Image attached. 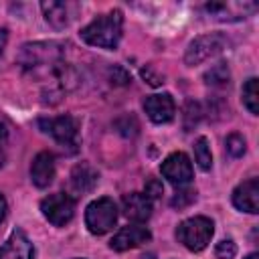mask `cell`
I'll return each mask as SVG.
<instances>
[{
	"label": "cell",
	"instance_id": "obj_5",
	"mask_svg": "<svg viewBox=\"0 0 259 259\" xmlns=\"http://www.w3.org/2000/svg\"><path fill=\"white\" fill-rule=\"evenodd\" d=\"M40 125L45 127L47 134H51L63 146V150H67L69 154L77 152L79 123L73 115H59V117H51V119H40Z\"/></svg>",
	"mask_w": 259,
	"mask_h": 259
},
{
	"label": "cell",
	"instance_id": "obj_8",
	"mask_svg": "<svg viewBox=\"0 0 259 259\" xmlns=\"http://www.w3.org/2000/svg\"><path fill=\"white\" fill-rule=\"evenodd\" d=\"M160 172H162V176H164L168 182H172V184H178V186L188 184L190 178H192V164H190V158H188L184 152H174V154H170V156L162 162Z\"/></svg>",
	"mask_w": 259,
	"mask_h": 259
},
{
	"label": "cell",
	"instance_id": "obj_7",
	"mask_svg": "<svg viewBox=\"0 0 259 259\" xmlns=\"http://www.w3.org/2000/svg\"><path fill=\"white\" fill-rule=\"evenodd\" d=\"M225 45H227L225 36H223V34H217V32L196 36V38L188 45V49H186V53H184V63H186L188 67L200 65L202 61H206V59L219 55V53L225 49Z\"/></svg>",
	"mask_w": 259,
	"mask_h": 259
},
{
	"label": "cell",
	"instance_id": "obj_4",
	"mask_svg": "<svg viewBox=\"0 0 259 259\" xmlns=\"http://www.w3.org/2000/svg\"><path fill=\"white\" fill-rule=\"evenodd\" d=\"M117 223V206L111 198L103 196L93 200L85 210V225L93 235L109 233Z\"/></svg>",
	"mask_w": 259,
	"mask_h": 259
},
{
	"label": "cell",
	"instance_id": "obj_19",
	"mask_svg": "<svg viewBox=\"0 0 259 259\" xmlns=\"http://www.w3.org/2000/svg\"><path fill=\"white\" fill-rule=\"evenodd\" d=\"M241 95H243V105H245L253 115H257V111H259L257 99H259V97H257V79H255V77L247 79V83L243 85Z\"/></svg>",
	"mask_w": 259,
	"mask_h": 259
},
{
	"label": "cell",
	"instance_id": "obj_27",
	"mask_svg": "<svg viewBox=\"0 0 259 259\" xmlns=\"http://www.w3.org/2000/svg\"><path fill=\"white\" fill-rule=\"evenodd\" d=\"M113 77L117 79L115 83H119V85H125V83L130 81V75H127L121 67H113V69H111V79H113Z\"/></svg>",
	"mask_w": 259,
	"mask_h": 259
},
{
	"label": "cell",
	"instance_id": "obj_28",
	"mask_svg": "<svg viewBox=\"0 0 259 259\" xmlns=\"http://www.w3.org/2000/svg\"><path fill=\"white\" fill-rule=\"evenodd\" d=\"M6 138H8V132H6V125H4V123H0V148L4 146V142H6Z\"/></svg>",
	"mask_w": 259,
	"mask_h": 259
},
{
	"label": "cell",
	"instance_id": "obj_9",
	"mask_svg": "<svg viewBox=\"0 0 259 259\" xmlns=\"http://www.w3.org/2000/svg\"><path fill=\"white\" fill-rule=\"evenodd\" d=\"M152 239V233L142 227V225H127L123 229H119L113 239L109 241V247L113 251H127V249H136L144 243H148Z\"/></svg>",
	"mask_w": 259,
	"mask_h": 259
},
{
	"label": "cell",
	"instance_id": "obj_23",
	"mask_svg": "<svg viewBox=\"0 0 259 259\" xmlns=\"http://www.w3.org/2000/svg\"><path fill=\"white\" fill-rule=\"evenodd\" d=\"M225 146H227L229 156H233V158H239V156L245 154V138H243L241 134H231V136L227 138Z\"/></svg>",
	"mask_w": 259,
	"mask_h": 259
},
{
	"label": "cell",
	"instance_id": "obj_14",
	"mask_svg": "<svg viewBox=\"0 0 259 259\" xmlns=\"http://www.w3.org/2000/svg\"><path fill=\"white\" fill-rule=\"evenodd\" d=\"M55 178V158L51 152H38L30 164V180L38 188H47Z\"/></svg>",
	"mask_w": 259,
	"mask_h": 259
},
{
	"label": "cell",
	"instance_id": "obj_26",
	"mask_svg": "<svg viewBox=\"0 0 259 259\" xmlns=\"http://www.w3.org/2000/svg\"><path fill=\"white\" fill-rule=\"evenodd\" d=\"M142 77H144L152 87H158V85H162V83H164V77H162L160 73H156L152 65H146V67L142 69Z\"/></svg>",
	"mask_w": 259,
	"mask_h": 259
},
{
	"label": "cell",
	"instance_id": "obj_32",
	"mask_svg": "<svg viewBox=\"0 0 259 259\" xmlns=\"http://www.w3.org/2000/svg\"><path fill=\"white\" fill-rule=\"evenodd\" d=\"M245 259H259V255H257V253H251V255H247Z\"/></svg>",
	"mask_w": 259,
	"mask_h": 259
},
{
	"label": "cell",
	"instance_id": "obj_3",
	"mask_svg": "<svg viewBox=\"0 0 259 259\" xmlns=\"http://www.w3.org/2000/svg\"><path fill=\"white\" fill-rule=\"evenodd\" d=\"M63 57V45L59 42H26L18 53V63L24 69H36L45 65H57Z\"/></svg>",
	"mask_w": 259,
	"mask_h": 259
},
{
	"label": "cell",
	"instance_id": "obj_17",
	"mask_svg": "<svg viewBox=\"0 0 259 259\" xmlns=\"http://www.w3.org/2000/svg\"><path fill=\"white\" fill-rule=\"evenodd\" d=\"M34 249L22 231H14L0 247V259H32Z\"/></svg>",
	"mask_w": 259,
	"mask_h": 259
},
{
	"label": "cell",
	"instance_id": "obj_1",
	"mask_svg": "<svg viewBox=\"0 0 259 259\" xmlns=\"http://www.w3.org/2000/svg\"><path fill=\"white\" fill-rule=\"evenodd\" d=\"M121 26H123V14L121 10H109L97 18H93L87 26L81 28V38L99 49H115L121 38Z\"/></svg>",
	"mask_w": 259,
	"mask_h": 259
},
{
	"label": "cell",
	"instance_id": "obj_31",
	"mask_svg": "<svg viewBox=\"0 0 259 259\" xmlns=\"http://www.w3.org/2000/svg\"><path fill=\"white\" fill-rule=\"evenodd\" d=\"M140 259H156V255H154V253H146V255H142Z\"/></svg>",
	"mask_w": 259,
	"mask_h": 259
},
{
	"label": "cell",
	"instance_id": "obj_15",
	"mask_svg": "<svg viewBox=\"0 0 259 259\" xmlns=\"http://www.w3.org/2000/svg\"><path fill=\"white\" fill-rule=\"evenodd\" d=\"M40 8H42L45 18H47L49 24H53L55 28H65L73 20L79 6L73 4V2H53V0H49V2H42Z\"/></svg>",
	"mask_w": 259,
	"mask_h": 259
},
{
	"label": "cell",
	"instance_id": "obj_30",
	"mask_svg": "<svg viewBox=\"0 0 259 259\" xmlns=\"http://www.w3.org/2000/svg\"><path fill=\"white\" fill-rule=\"evenodd\" d=\"M4 214H6V200H4V196L0 194V223H2Z\"/></svg>",
	"mask_w": 259,
	"mask_h": 259
},
{
	"label": "cell",
	"instance_id": "obj_24",
	"mask_svg": "<svg viewBox=\"0 0 259 259\" xmlns=\"http://www.w3.org/2000/svg\"><path fill=\"white\" fill-rule=\"evenodd\" d=\"M237 253V245L231 239H223L221 243H217L214 247V257L217 259H233Z\"/></svg>",
	"mask_w": 259,
	"mask_h": 259
},
{
	"label": "cell",
	"instance_id": "obj_12",
	"mask_svg": "<svg viewBox=\"0 0 259 259\" xmlns=\"http://www.w3.org/2000/svg\"><path fill=\"white\" fill-rule=\"evenodd\" d=\"M233 204L239 210L255 214L259 210V180L257 178H249V180L241 182L233 190Z\"/></svg>",
	"mask_w": 259,
	"mask_h": 259
},
{
	"label": "cell",
	"instance_id": "obj_6",
	"mask_svg": "<svg viewBox=\"0 0 259 259\" xmlns=\"http://www.w3.org/2000/svg\"><path fill=\"white\" fill-rule=\"evenodd\" d=\"M40 210L55 227H65L75 214V198L67 192H55L40 200Z\"/></svg>",
	"mask_w": 259,
	"mask_h": 259
},
{
	"label": "cell",
	"instance_id": "obj_16",
	"mask_svg": "<svg viewBox=\"0 0 259 259\" xmlns=\"http://www.w3.org/2000/svg\"><path fill=\"white\" fill-rule=\"evenodd\" d=\"M97 180H99V174L97 170L87 164V162H81L77 164L73 170H71V178H69V184H71V190L75 194H87L91 192L95 186H97Z\"/></svg>",
	"mask_w": 259,
	"mask_h": 259
},
{
	"label": "cell",
	"instance_id": "obj_13",
	"mask_svg": "<svg viewBox=\"0 0 259 259\" xmlns=\"http://www.w3.org/2000/svg\"><path fill=\"white\" fill-rule=\"evenodd\" d=\"M121 210L130 221L144 223L152 214V200L144 192H130L121 198Z\"/></svg>",
	"mask_w": 259,
	"mask_h": 259
},
{
	"label": "cell",
	"instance_id": "obj_18",
	"mask_svg": "<svg viewBox=\"0 0 259 259\" xmlns=\"http://www.w3.org/2000/svg\"><path fill=\"white\" fill-rule=\"evenodd\" d=\"M194 160H196L200 170H210L212 158H210V148H208V140L206 138H198L194 142Z\"/></svg>",
	"mask_w": 259,
	"mask_h": 259
},
{
	"label": "cell",
	"instance_id": "obj_29",
	"mask_svg": "<svg viewBox=\"0 0 259 259\" xmlns=\"http://www.w3.org/2000/svg\"><path fill=\"white\" fill-rule=\"evenodd\" d=\"M6 38H8V34H6V28H0V53H2V49L6 47Z\"/></svg>",
	"mask_w": 259,
	"mask_h": 259
},
{
	"label": "cell",
	"instance_id": "obj_21",
	"mask_svg": "<svg viewBox=\"0 0 259 259\" xmlns=\"http://www.w3.org/2000/svg\"><path fill=\"white\" fill-rule=\"evenodd\" d=\"M198 119H200V105L192 99L186 101V105H184V130L190 132L198 123Z\"/></svg>",
	"mask_w": 259,
	"mask_h": 259
},
{
	"label": "cell",
	"instance_id": "obj_11",
	"mask_svg": "<svg viewBox=\"0 0 259 259\" xmlns=\"http://www.w3.org/2000/svg\"><path fill=\"white\" fill-rule=\"evenodd\" d=\"M144 109L148 113V117L154 123H166L174 117L176 105L170 93H158V95H150L144 101Z\"/></svg>",
	"mask_w": 259,
	"mask_h": 259
},
{
	"label": "cell",
	"instance_id": "obj_2",
	"mask_svg": "<svg viewBox=\"0 0 259 259\" xmlns=\"http://www.w3.org/2000/svg\"><path fill=\"white\" fill-rule=\"evenodd\" d=\"M212 233H214V225L210 219L206 217H192V219H186L178 225L176 229V237L178 241L190 249V251H202L210 239H212Z\"/></svg>",
	"mask_w": 259,
	"mask_h": 259
},
{
	"label": "cell",
	"instance_id": "obj_25",
	"mask_svg": "<svg viewBox=\"0 0 259 259\" xmlns=\"http://www.w3.org/2000/svg\"><path fill=\"white\" fill-rule=\"evenodd\" d=\"M144 194H146L150 200H152V198H160V196L164 194V186H162V182H160L158 178H150V180L146 182Z\"/></svg>",
	"mask_w": 259,
	"mask_h": 259
},
{
	"label": "cell",
	"instance_id": "obj_10",
	"mask_svg": "<svg viewBox=\"0 0 259 259\" xmlns=\"http://www.w3.org/2000/svg\"><path fill=\"white\" fill-rule=\"evenodd\" d=\"M204 10L217 20H241L257 10L255 2H210Z\"/></svg>",
	"mask_w": 259,
	"mask_h": 259
},
{
	"label": "cell",
	"instance_id": "obj_22",
	"mask_svg": "<svg viewBox=\"0 0 259 259\" xmlns=\"http://www.w3.org/2000/svg\"><path fill=\"white\" fill-rule=\"evenodd\" d=\"M196 200V190L194 188H182V190H178L174 196H172V206L174 208H186V206H190L192 202Z\"/></svg>",
	"mask_w": 259,
	"mask_h": 259
},
{
	"label": "cell",
	"instance_id": "obj_20",
	"mask_svg": "<svg viewBox=\"0 0 259 259\" xmlns=\"http://www.w3.org/2000/svg\"><path fill=\"white\" fill-rule=\"evenodd\" d=\"M229 77H231V73L225 63H217L204 73V81L208 85H225V83H229Z\"/></svg>",
	"mask_w": 259,
	"mask_h": 259
}]
</instances>
